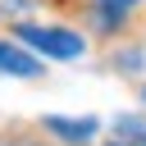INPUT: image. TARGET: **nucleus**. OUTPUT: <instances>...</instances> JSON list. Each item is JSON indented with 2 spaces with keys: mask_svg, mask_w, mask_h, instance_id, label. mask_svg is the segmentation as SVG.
Wrapping results in <instances>:
<instances>
[{
  "mask_svg": "<svg viewBox=\"0 0 146 146\" xmlns=\"http://www.w3.org/2000/svg\"><path fill=\"white\" fill-rule=\"evenodd\" d=\"M18 41L32 46L36 55H50V59H78L87 50V41L68 27H41V23H18Z\"/></svg>",
  "mask_w": 146,
  "mask_h": 146,
  "instance_id": "f257e3e1",
  "label": "nucleus"
},
{
  "mask_svg": "<svg viewBox=\"0 0 146 146\" xmlns=\"http://www.w3.org/2000/svg\"><path fill=\"white\" fill-rule=\"evenodd\" d=\"M0 73L36 78V73H41V59H36V55H27L23 46H14V41H0Z\"/></svg>",
  "mask_w": 146,
  "mask_h": 146,
  "instance_id": "f03ea898",
  "label": "nucleus"
},
{
  "mask_svg": "<svg viewBox=\"0 0 146 146\" xmlns=\"http://www.w3.org/2000/svg\"><path fill=\"white\" fill-rule=\"evenodd\" d=\"M46 128L59 132L64 141H87L96 132V119H59V114H46Z\"/></svg>",
  "mask_w": 146,
  "mask_h": 146,
  "instance_id": "7ed1b4c3",
  "label": "nucleus"
},
{
  "mask_svg": "<svg viewBox=\"0 0 146 146\" xmlns=\"http://www.w3.org/2000/svg\"><path fill=\"white\" fill-rule=\"evenodd\" d=\"M137 0H96V14H100V23L105 27H119L123 18H128V9H132Z\"/></svg>",
  "mask_w": 146,
  "mask_h": 146,
  "instance_id": "20e7f679",
  "label": "nucleus"
},
{
  "mask_svg": "<svg viewBox=\"0 0 146 146\" xmlns=\"http://www.w3.org/2000/svg\"><path fill=\"white\" fill-rule=\"evenodd\" d=\"M119 128H123V132H132V137H141V141H146V128H141V123H137V119H123V123H119Z\"/></svg>",
  "mask_w": 146,
  "mask_h": 146,
  "instance_id": "39448f33",
  "label": "nucleus"
}]
</instances>
